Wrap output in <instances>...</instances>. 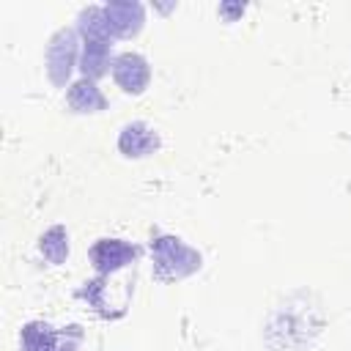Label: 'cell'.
Segmentation results:
<instances>
[{
  "label": "cell",
  "instance_id": "52a82bcc",
  "mask_svg": "<svg viewBox=\"0 0 351 351\" xmlns=\"http://www.w3.org/2000/svg\"><path fill=\"white\" fill-rule=\"evenodd\" d=\"M69 107L74 110V112H99V110H104L107 107V99H104V93L96 88V82L93 80H88V77H82V80H77L71 88H69Z\"/></svg>",
  "mask_w": 351,
  "mask_h": 351
},
{
  "label": "cell",
  "instance_id": "ba28073f",
  "mask_svg": "<svg viewBox=\"0 0 351 351\" xmlns=\"http://www.w3.org/2000/svg\"><path fill=\"white\" fill-rule=\"evenodd\" d=\"M60 343V332H55L44 321H30L22 326V351H58Z\"/></svg>",
  "mask_w": 351,
  "mask_h": 351
},
{
  "label": "cell",
  "instance_id": "8992f818",
  "mask_svg": "<svg viewBox=\"0 0 351 351\" xmlns=\"http://www.w3.org/2000/svg\"><path fill=\"white\" fill-rule=\"evenodd\" d=\"M118 148L123 156H148L159 148V137L148 123H126L118 137Z\"/></svg>",
  "mask_w": 351,
  "mask_h": 351
},
{
  "label": "cell",
  "instance_id": "30bf717a",
  "mask_svg": "<svg viewBox=\"0 0 351 351\" xmlns=\"http://www.w3.org/2000/svg\"><path fill=\"white\" fill-rule=\"evenodd\" d=\"M41 255L49 261V263H63L69 258V236L60 225L49 228L44 236H41V244H38Z\"/></svg>",
  "mask_w": 351,
  "mask_h": 351
},
{
  "label": "cell",
  "instance_id": "6da1fadb",
  "mask_svg": "<svg viewBox=\"0 0 351 351\" xmlns=\"http://www.w3.org/2000/svg\"><path fill=\"white\" fill-rule=\"evenodd\" d=\"M151 255L159 280H181L200 269V252H195L176 236H156L151 241Z\"/></svg>",
  "mask_w": 351,
  "mask_h": 351
},
{
  "label": "cell",
  "instance_id": "7a4b0ae2",
  "mask_svg": "<svg viewBox=\"0 0 351 351\" xmlns=\"http://www.w3.org/2000/svg\"><path fill=\"white\" fill-rule=\"evenodd\" d=\"M74 60H77V33L60 27L49 38V47H47V74L58 88L66 85V80L74 69Z\"/></svg>",
  "mask_w": 351,
  "mask_h": 351
},
{
  "label": "cell",
  "instance_id": "5b68a950",
  "mask_svg": "<svg viewBox=\"0 0 351 351\" xmlns=\"http://www.w3.org/2000/svg\"><path fill=\"white\" fill-rule=\"evenodd\" d=\"M137 258V250L123 239H99L90 247V261L99 271H118Z\"/></svg>",
  "mask_w": 351,
  "mask_h": 351
},
{
  "label": "cell",
  "instance_id": "277c9868",
  "mask_svg": "<svg viewBox=\"0 0 351 351\" xmlns=\"http://www.w3.org/2000/svg\"><path fill=\"white\" fill-rule=\"evenodd\" d=\"M101 8H104V19L112 38H129L145 22V8L140 3H107Z\"/></svg>",
  "mask_w": 351,
  "mask_h": 351
},
{
  "label": "cell",
  "instance_id": "9c48e42d",
  "mask_svg": "<svg viewBox=\"0 0 351 351\" xmlns=\"http://www.w3.org/2000/svg\"><path fill=\"white\" fill-rule=\"evenodd\" d=\"M110 66V41L104 38H88L82 41V58H80V69L88 80H96L107 71Z\"/></svg>",
  "mask_w": 351,
  "mask_h": 351
},
{
  "label": "cell",
  "instance_id": "3957f363",
  "mask_svg": "<svg viewBox=\"0 0 351 351\" xmlns=\"http://www.w3.org/2000/svg\"><path fill=\"white\" fill-rule=\"evenodd\" d=\"M112 80L118 82L121 90L126 93H143L148 88L151 80V69L148 60L137 52H123L112 60Z\"/></svg>",
  "mask_w": 351,
  "mask_h": 351
}]
</instances>
